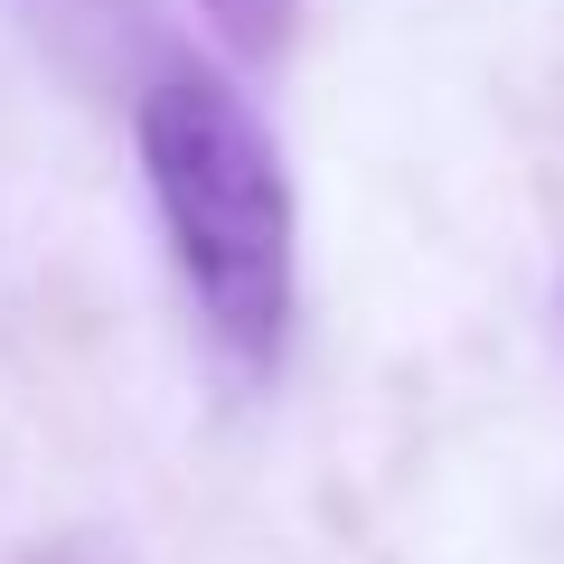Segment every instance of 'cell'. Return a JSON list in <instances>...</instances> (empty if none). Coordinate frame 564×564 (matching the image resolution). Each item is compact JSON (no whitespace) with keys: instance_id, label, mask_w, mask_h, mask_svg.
<instances>
[{"instance_id":"cell-1","label":"cell","mask_w":564,"mask_h":564,"mask_svg":"<svg viewBox=\"0 0 564 564\" xmlns=\"http://www.w3.org/2000/svg\"><path fill=\"white\" fill-rule=\"evenodd\" d=\"M132 132L170 263H180L207 339L245 377H273L282 339H292V292H302V226H292V180H282L273 132L236 104V85L198 76V66H170L141 95Z\"/></svg>"},{"instance_id":"cell-2","label":"cell","mask_w":564,"mask_h":564,"mask_svg":"<svg viewBox=\"0 0 564 564\" xmlns=\"http://www.w3.org/2000/svg\"><path fill=\"white\" fill-rule=\"evenodd\" d=\"M198 10L217 20V39H226V47L263 57V47H282V39H292V10H302V0H198Z\"/></svg>"}]
</instances>
